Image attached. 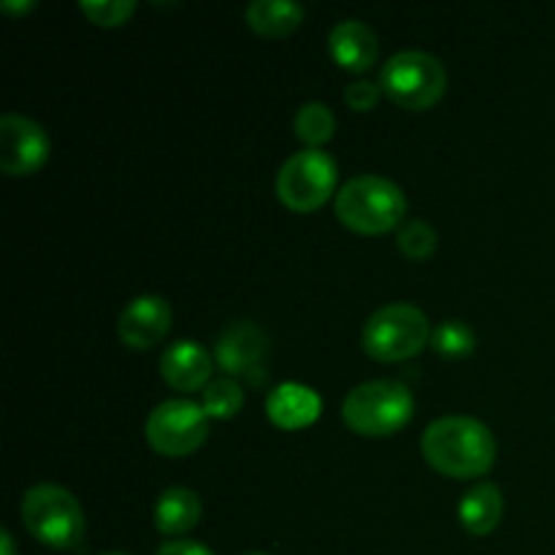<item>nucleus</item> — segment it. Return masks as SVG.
<instances>
[{"label": "nucleus", "mask_w": 555, "mask_h": 555, "mask_svg": "<svg viewBox=\"0 0 555 555\" xmlns=\"http://www.w3.org/2000/svg\"><path fill=\"white\" fill-rule=\"evenodd\" d=\"M217 363L228 377L244 379L253 388L269 383L271 339L260 325L238 320L222 328L217 336Z\"/></svg>", "instance_id": "1a4fd4ad"}, {"label": "nucleus", "mask_w": 555, "mask_h": 555, "mask_svg": "<svg viewBox=\"0 0 555 555\" xmlns=\"http://www.w3.org/2000/svg\"><path fill=\"white\" fill-rule=\"evenodd\" d=\"M79 9L90 16L95 25L114 27L122 25L130 14L135 11L133 0H81Z\"/></svg>", "instance_id": "4be33fe9"}, {"label": "nucleus", "mask_w": 555, "mask_h": 555, "mask_svg": "<svg viewBox=\"0 0 555 555\" xmlns=\"http://www.w3.org/2000/svg\"><path fill=\"white\" fill-rule=\"evenodd\" d=\"M22 520L27 531L54 551H74L85 537V513L74 493L41 482L22 496Z\"/></svg>", "instance_id": "20e7f679"}, {"label": "nucleus", "mask_w": 555, "mask_h": 555, "mask_svg": "<svg viewBox=\"0 0 555 555\" xmlns=\"http://www.w3.org/2000/svg\"><path fill=\"white\" fill-rule=\"evenodd\" d=\"M423 455L448 477H480L496 461V439L477 417L444 415L423 434Z\"/></svg>", "instance_id": "f257e3e1"}, {"label": "nucleus", "mask_w": 555, "mask_h": 555, "mask_svg": "<svg viewBox=\"0 0 555 555\" xmlns=\"http://www.w3.org/2000/svg\"><path fill=\"white\" fill-rule=\"evenodd\" d=\"M146 442L168 459H182L198 450L209 434V415L204 406L188 399H171L157 404L146 417Z\"/></svg>", "instance_id": "6e6552de"}, {"label": "nucleus", "mask_w": 555, "mask_h": 555, "mask_svg": "<svg viewBox=\"0 0 555 555\" xmlns=\"http://www.w3.org/2000/svg\"><path fill=\"white\" fill-rule=\"evenodd\" d=\"M304 20V5L293 0H253L247 5V22L263 36H287Z\"/></svg>", "instance_id": "f3484780"}, {"label": "nucleus", "mask_w": 555, "mask_h": 555, "mask_svg": "<svg viewBox=\"0 0 555 555\" xmlns=\"http://www.w3.org/2000/svg\"><path fill=\"white\" fill-rule=\"evenodd\" d=\"M293 128H296V135L304 141V144L320 146L334 135L336 117L325 103L309 101L296 112V122H293Z\"/></svg>", "instance_id": "a211bd4d"}, {"label": "nucleus", "mask_w": 555, "mask_h": 555, "mask_svg": "<svg viewBox=\"0 0 555 555\" xmlns=\"http://www.w3.org/2000/svg\"><path fill=\"white\" fill-rule=\"evenodd\" d=\"M106 555H125V553H106Z\"/></svg>", "instance_id": "cd10ccee"}, {"label": "nucleus", "mask_w": 555, "mask_h": 555, "mask_svg": "<svg viewBox=\"0 0 555 555\" xmlns=\"http://www.w3.org/2000/svg\"><path fill=\"white\" fill-rule=\"evenodd\" d=\"M379 92H383V87L374 85V81L369 79H361V81H352V85L347 87L345 101L347 106L356 108V112H369V108L377 106Z\"/></svg>", "instance_id": "5701e85b"}, {"label": "nucleus", "mask_w": 555, "mask_h": 555, "mask_svg": "<svg viewBox=\"0 0 555 555\" xmlns=\"http://www.w3.org/2000/svg\"><path fill=\"white\" fill-rule=\"evenodd\" d=\"M171 328V307L160 296H139L119 314V339L133 350L157 345Z\"/></svg>", "instance_id": "9b49d317"}, {"label": "nucleus", "mask_w": 555, "mask_h": 555, "mask_svg": "<svg viewBox=\"0 0 555 555\" xmlns=\"http://www.w3.org/2000/svg\"><path fill=\"white\" fill-rule=\"evenodd\" d=\"M336 215L352 231L377 236L404 220L406 198L399 184L390 182L388 177L358 173L341 184L336 195Z\"/></svg>", "instance_id": "f03ea898"}, {"label": "nucleus", "mask_w": 555, "mask_h": 555, "mask_svg": "<svg viewBox=\"0 0 555 555\" xmlns=\"http://www.w3.org/2000/svg\"><path fill=\"white\" fill-rule=\"evenodd\" d=\"M399 242L401 253L412 260H426L428 255L437 249V231L423 220H404L399 228Z\"/></svg>", "instance_id": "412c9836"}, {"label": "nucleus", "mask_w": 555, "mask_h": 555, "mask_svg": "<svg viewBox=\"0 0 555 555\" xmlns=\"http://www.w3.org/2000/svg\"><path fill=\"white\" fill-rule=\"evenodd\" d=\"M49 157V135L25 114L0 117V168L11 177H27Z\"/></svg>", "instance_id": "9d476101"}, {"label": "nucleus", "mask_w": 555, "mask_h": 555, "mask_svg": "<svg viewBox=\"0 0 555 555\" xmlns=\"http://www.w3.org/2000/svg\"><path fill=\"white\" fill-rule=\"evenodd\" d=\"M0 547H3V555H14V542H11V534L5 529L0 534Z\"/></svg>", "instance_id": "393cba45"}, {"label": "nucleus", "mask_w": 555, "mask_h": 555, "mask_svg": "<svg viewBox=\"0 0 555 555\" xmlns=\"http://www.w3.org/2000/svg\"><path fill=\"white\" fill-rule=\"evenodd\" d=\"M3 9H9V11H27V9H33V0H25V3H11V0H5Z\"/></svg>", "instance_id": "a878e982"}, {"label": "nucleus", "mask_w": 555, "mask_h": 555, "mask_svg": "<svg viewBox=\"0 0 555 555\" xmlns=\"http://www.w3.org/2000/svg\"><path fill=\"white\" fill-rule=\"evenodd\" d=\"M431 341V323L415 304H385L363 325V350L377 361H406Z\"/></svg>", "instance_id": "39448f33"}, {"label": "nucleus", "mask_w": 555, "mask_h": 555, "mask_svg": "<svg viewBox=\"0 0 555 555\" xmlns=\"http://www.w3.org/2000/svg\"><path fill=\"white\" fill-rule=\"evenodd\" d=\"M201 406L209 417H217V421H228V417L238 415L244 406V390L236 379L220 377L211 379L204 388V399H201Z\"/></svg>", "instance_id": "6ab92c4d"}, {"label": "nucleus", "mask_w": 555, "mask_h": 555, "mask_svg": "<svg viewBox=\"0 0 555 555\" xmlns=\"http://www.w3.org/2000/svg\"><path fill=\"white\" fill-rule=\"evenodd\" d=\"M328 49L334 54L336 63L347 70H369L379 54L377 33L361 20H341L334 25L328 36Z\"/></svg>", "instance_id": "ddd939ff"}, {"label": "nucleus", "mask_w": 555, "mask_h": 555, "mask_svg": "<svg viewBox=\"0 0 555 555\" xmlns=\"http://www.w3.org/2000/svg\"><path fill=\"white\" fill-rule=\"evenodd\" d=\"M504 515V499L499 486L493 482H477L475 488L464 493L459 504V518L469 534L486 537L502 524Z\"/></svg>", "instance_id": "2eb2a0df"}, {"label": "nucleus", "mask_w": 555, "mask_h": 555, "mask_svg": "<svg viewBox=\"0 0 555 555\" xmlns=\"http://www.w3.org/2000/svg\"><path fill=\"white\" fill-rule=\"evenodd\" d=\"M266 412H269L271 423L285 431H296V428L312 426L320 415V396L314 393L309 385L301 383H285L276 385L266 401Z\"/></svg>", "instance_id": "4468645a"}, {"label": "nucleus", "mask_w": 555, "mask_h": 555, "mask_svg": "<svg viewBox=\"0 0 555 555\" xmlns=\"http://www.w3.org/2000/svg\"><path fill=\"white\" fill-rule=\"evenodd\" d=\"M211 372H215V358L201 341L182 339L173 341L160 358V374L171 388L193 393L209 385Z\"/></svg>", "instance_id": "f8f14e48"}, {"label": "nucleus", "mask_w": 555, "mask_h": 555, "mask_svg": "<svg viewBox=\"0 0 555 555\" xmlns=\"http://www.w3.org/2000/svg\"><path fill=\"white\" fill-rule=\"evenodd\" d=\"M415 399L396 379H369L347 393L341 417L361 437H390L410 423Z\"/></svg>", "instance_id": "7ed1b4c3"}, {"label": "nucleus", "mask_w": 555, "mask_h": 555, "mask_svg": "<svg viewBox=\"0 0 555 555\" xmlns=\"http://www.w3.org/2000/svg\"><path fill=\"white\" fill-rule=\"evenodd\" d=\"M157 555H215V553L193 540H173V542H166V545L157 551Z\"/></svg>", "instance_id": "b1692460"}, {"label": "nucleus", "mask_w": 555, "mask_h": 555, "mask_svg": "<svg viewBox=\"0 0 555 555\" xmlns=\"http://www.w3.org/2000/svg\"><path fill=\"white\" fill-rule=\"evenodd\" d=\"M247 555H266V553H247Z\"/></svg>", "instance_id": "bb28decb"}, {"label": "nucleus", "mask_w": 555, "mask_h": 555, "mask_svg": "<svg viewBox=\"0 0 555 555\" xmlns=\"http://www.w3.org/2000/svg\"><path fill=\"white\" fill-rule=\"evenodd\" d=\"M276 195L296 211H314L336 188V163L320 146L293 152L276 171Z\"/></svg>", "instance_id": "0eeeda50"}, {"label": "nucleus", "mask_w": 555, "mask_h": 555, "mask_svg": "<svg viewBox=\"0 0 555 555\" xmlns=\"http://www.w3.org/2000/svg\"><path fill=\"white\" fill-rule=\"evenodd\" d=\"M379 87L393 103L421 112V108L434 106L444 95L448 74L434 54L421 52V49H404L385 63Z\"/></svg>", "instance_id": "423d86ee"}, {"label": "nucleus", "mask_w": 555, "mask_h": 555, "mask_svg": "<svg viewBox=\"0 0 555 555\" xmlns=\"http://www.w3.org/2000/svg\"><path fill=\"white\" fill-rule=\"evenodd\" d=\"M431 345L439 356L464 358L475 352L477 336L464 320H442V323L431 331Z\"/></svg>", "instance_id": "aec40b11"}, {"label": "nucleus", "mask_w": 555, "mask_h": 555, "mask_svg": "<svg viewBox=\"0 0 555 555\" xmlns=\"http://www.w3.org/2000/svg\"><path fill=\"white\" fill-rule=\"evenodd\" d=\"M201 520V499L190 488H168L155 502V526L163 534H184Z\"/></svg>", "instance_id": "dca6fc26"}]
</instances>
